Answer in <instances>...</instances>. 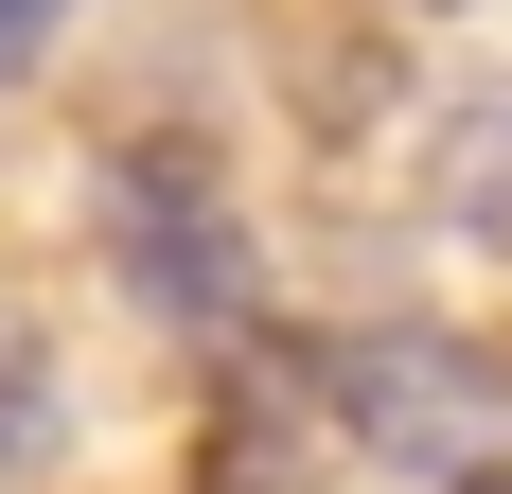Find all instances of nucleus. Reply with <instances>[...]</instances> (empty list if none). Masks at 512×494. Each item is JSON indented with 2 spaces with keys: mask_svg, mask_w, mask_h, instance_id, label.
Returning a JSON list of instances; mask_svg holds the SVG:
<instances>
[{
  "mask_svg": "<svg viewBox=\"0 0 512 494\" xmlns=\"http://www.w3.org/2000/svg\"><path fill=\"white\" fill-rule=\"evenodd\" d=\"M106 247H124V283H142L159 318H195V336L248 318V230H230V195H212V159L142 142L124 177H106Z\"/></svg>",
  "mask_w": 512,
  "mask_h": 494,
  "instance_id": "f03ea898",
  "label": "nucleus"
},
{
  "mask_svg": "<svg viewBox=\"0 0 512 494\" xmlns=\"http://www.w3.org/2000/svg\"><path fill=\"white\" fill-rule=\"evenodd\" d=\"M477 494H512V477H477Z\"/></svg>",
  "mask_w": 512,
  "mask_h": 494,
  "instance_id": "0eeeda50",
  "label": "nucleus"
},
{
  "mask_svg": "<svg viewBox=\"0 0 512 494\" xmlns=\"http://www.w3.org/2000/svg\"><path fill=\"white\" fill-rule=\"evenodd\" d=\"M318 389H336V424H354L371 459H407V477H442V494L512 477V371H495L477 336L354 318V336H318Z\"/></svg>",
  "mask_w": 512,
  "mask_h": 494,
  "instance_id": "f257e3e1",
  "label": "nucleus"
},
{
  "mask_svg": "<svg viewBox=\"0 0 512 494\" xmlns=\"http://www.w3.org/2000/svg\"><path fill=\"white\" fill-rule=\"evenodd\" d=\"M53 18H71V0H0V89H18V71L53 53Z\"/></svg>",
  "mask_w": 512,
  "mask_h": 494,
  "instance_id": "423d86ee",
  "label": "nucleus"
},
{
  "mask_svg": "<svg viewBox=\"0 0 512 494\" xmlns=\"http://www.w3.org/2000/svg\"><path fill=\"white\" fill-rule=\"evenodd\" d=\"M53 424H71V406H53V353L0 318V477H36V459H53Z\"/></svg>",
  "mask_w": 512,
  "mask_h": 494,
  "instance_id": "20e7f679",
  "label": "nucleus"
},
{
  "mask_svg": "<svg viewBox=\"0 0 512 494\" xmlns=\"http://www.w3.org/2000/svg\"><path fill=\"white\" fill-rule=\"evenodd\" d=\"M442 212H460L477 247H512V89L460 106V142H442Z\"/></svg>",
  "mask_w": 512,
  "mask_h": 494,
  "instance_id": "7ed1b4c3",
  "label": "nucleus"
},
{
  "mask_svg": "<svg viewBox=\"0 0 512 494\" xmlns=\"http://www.w3.org/2000/svg\"><path fill=\"white\" fill-rule=\"evenodd\" d=\"M195 494H318V477L283 459V424H212V459H195Z\"/></svg>",
  "mask_w": 512,
  "mask_h": 494,
  "instance_id": "39448f33",
  "label": "nucleus"
}]
</instances>
